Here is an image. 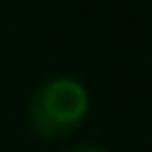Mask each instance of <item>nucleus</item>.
I'll return each mask as SVG.
<instances>
[{"label":"nucleus","mask_w":152,"mask_h":152,"mask_svg":"<svg viewBox=\"0 0 152 152\" xmlns=\"http://www.w3.org/2000/svg\"><path fill=\"white\" fill-rule=\"evenodd\" d=\"M90 112V90L72 75L44 81L28 99V127L44 140H65Z\"/></svg>","instance_id":"1"},{"label":"nucleus","mask_w":152,"mask_h":152,"mask_svg":"<svg viewBox=\"0 0 152 152\" xmlns=\"http://www.w3.org/2000/svg\"><path fill=\"white\" fill-rule=\"evenodd\" d=\"M65 152H112V149L96 146V143H84V146H72V149H65Z\"/></svg>","instance_id":"2"}]
</instances>
